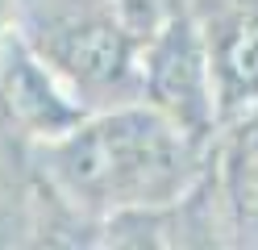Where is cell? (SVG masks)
<instances>
[{"label": "cell", "mask_w": 258, "mask_h": 250, "mask_svg": "<svg viewBox=\"0 0 258 250\" xmlns=\"http://www.w3.org/2000/svg\"><path fill=\"white\" fill-rule=\"evenodd\" d=\"M208 142H196L146 100L92 109L50 142H38V171L67 209L100 221L154 217L200 188Z\"/></svg>", "instance_id": "obj_1"}, {"label": "cell", "mask_w": 258, "mask_h": 250, "mask_svg": "<svg viewBox=\"0 0 258 250\" xmlns=\"http://www.w3.org/2000/svg\"><path fill=\"white\" fill-rule=\"evenodd\" d=\"M17 29L88 113L138 100L146 33L125 0H21Z\"/></svg>", "instance_id": "obj_2"}, {"label": "cell", "mask_w": 258, "mask_h": 250, "mask_svg": "<svg viewBox=\"0 0 258 250\" xmlns=\"http://www.w3.org/2000/svg\"><path fill=\"white\" fill-rule=\"evenodd\" d=\"M138 100L158 109L196 142H213L221 125L213 55L208 33L191 17H167L154 33H146L138 59Z\"/></svg>", "instance_id": "obj_3"}, {"label": "cell", "mask_w": 258, "mask_h": 250, "mask_svg": "<svg viewBox=\"0 0 258 250\" xmlns=\"http://www.w3.org/2000/svg\"><path fill=\"white\" fill-rule=\"evenodd\" d=\"M0 105L34 142H50L88 117V109L71 96V88L21 38L17 21L0 38Z\"/></svg>", "instance_id": "obj_4"}, {"label": "cell", "mask_w": 258, "mask_h": 250, "mask_svg": "<svg viewBox=\"0 0 258 250\" xmlns=\"http://www.w3.org/2000/svg\"><path fill=\"white\" fill-rule=\"evenodd\" d=\"M225 138L217 146V179L229 225L246 242H258V105L225 117Z\"/></svg>", "instance_id": "obj_5"}, {"label": "cell", "mask_w": 258, "mask_h": 250, "mask_svg": "<svg viewBox=\"0 0 258 250\" xmlns=\"http://www.w3.org/2000/svg\"><path fill=\"white\" fill-rule=\"evenodd\" d=\"M208 55L221 121L258 105V0L237 9L225 25H217V33H208Z\"/></svg>", "instance_id": "obj_6"}, {"label": "cell", "mask_w": 258, "mask_h": 250, "mask_svg": "<svg viewBox=\"0 0 258 250\" xmlns=\"http://www.w3.org/2000/svg\"><path fill=\"white\" fill-rule=\"evenodd\" d=\"M17 21V0H0V38H5V29Z\"/></svg>", "instance_id": "obj_7"}]
</instances>
